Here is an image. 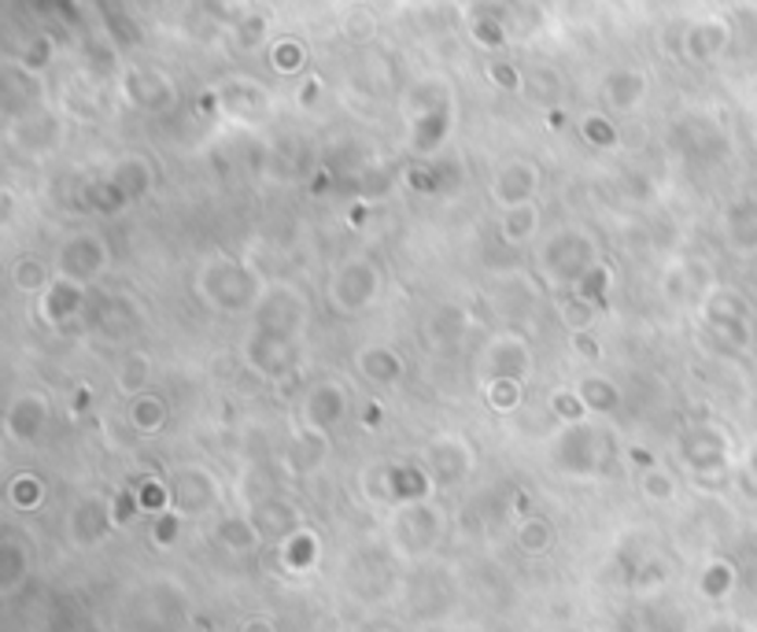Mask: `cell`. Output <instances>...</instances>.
I'll use <instances>...</instances> for the list:
<instances>
[{"label": "cell", "instance_id": "cell-19", "mask_svg": "<svg viewBox=\"0 0 757 632\" xmlns=\"http://www.w3.org/2000/svg\"><path fill=\"white\" fill-rule=\"evenodd\" d=\"M274 63H277V71L293 74V71L303 63V45H300V41H282V45L274 49Z\"/></svg>", "mask_w": 757, "mask_h": 632}, {"label": "cell", "instance_id": "cell-14", "mask_svg": "<svg viewBox=\"0 0 757 632\" xmlns=\"http://www.w3.org/2000/svg\"><path fill=\"white\" fill-rule=\"evenodd\" d=\"M492 407L495 411H513L518 407V399H521V388H518V381H507V377H499L492 385Z\"/></svg>", "mask_w": 757, "mask_h": 632}, {"label": "cell", "instance_id": "cell-1", "mask_svg": "<svg viewBox=\"0 0 757 632\" xmlns=\"http://www.w3.org/2000/svg\"><path fill=\"white\" fill-rule=\"evenodd\" d=\"M100 263H104V248H100L97 240H89V237L71 240V245L63 248V256H60L63 274H67V282H74V285L97 274Z\"/></svg>", "mask_w": 757, "mask_h": 632}, {"label": "cell", "instance_id": "cell-18", "mask_svg": "<svg viewBox=\"0 0 757 632\" xmlns=\"http://www.w3.org/2000/svg\"><path fill=\"white\" fill-rule=\"evenodd\" d=\"M285 559H288V566H307V562H311L314 559V536L311 533H296L285 547Z\"/></svg>", "mask_w": 757, "mask_h": 632}, {"label": "cell", "instance_id": "cell-25", "mask_svg": "<svg viewBox=\"0 0 757 632\" xmlns=\"http://www.w3.org/2000/svg\"><path fill=\"white\" fill-rule=\"evenodd\" d=\"M488 78H492V86H499V89H521V78H518V71L510 67V63H492L488 67Z\"/></svg>", "mask_w": 757, "mask_h": 632}, {"label": "cell", "instance_id": "cell-10", "mask_svg": "<svg viewBox=\"0 0 757 632\" xmlns=\"http://www.w3.org/2000/svg\"><path fill=\"white\" fill-rule=\"evenodd\" d=\"M163 418H166V411H163V404H159L156 396H141L134 404V425L141 433H156L159 425H163Z\"/></svg>", "mask_w": 757, "mask_h": 632}, {"label": "cell", "instance_id": "cell-30", "mask_svg": "<svg viewBox=\"0 0 757 632\" xmlns=\"http://www.w3.org/2000/svg\"><path fill=\"white\" fill-rule=\"evenodd\" d=\"M49 45H52L49 37H41V41L34 45L37 52H26V67H41V63L49 60Z\"/></svg>", "mask_w": 757, "mask_h": 632}, {"label": "cell", "instance_id": "cell-28", "mask_svg": "<svg viewBox=\"0 0 757 632\" xmlns=\"http://www.w3.org/2000/svg\"><path fill=\"white\" fill-rule=\"evenodd\" d=\"M643 488H647V496H654V499H669L672 496V481L661 478V473H654V470H650V478L643 481Z\"/></svg>", "mask_w": 757, "mask_h": 632}, {"label": "cell", "instance_id": "cell-32", "mask_svg": "<svg viewBox=\"0 0 757 632\" xmlns=\"http://www.w3.org/2000/svg\"><path fill=\"white\" fill-rule=\"evenodd\" d=\"M632 459L640 462V467H647V470H654V455L650 451H643V448H632Z\"/></svg>", "mask_w": 757, "mask_h": 632}, {"label": "cell", "instance_id": "cell-20", "mask_svg": "<svg viewBox=\"0 0 757 632\" xmlns=\"http://www.w3.org/2000/svg\"><path fill=\"white\" fill-rule=\"evenodd\" d=\"M219 536H222V541H229V544H237V547L256 544V529H251L248 522H237V518H229V522H222Z\"/></svg>", "mask_w": 757, "mask_h": 632}, {"label": "cell", "instance_id": "cell-12", "mask_svg": "<svg viewBox=\"0 0 757 632\" xmlns=\"http://www.w3.org/2000/svg\"><path fill=\"white\" fill-rule=\"evenodd\" d=\"M532 230H536V208L532 203H521V208H510L507 215V226H502V234H507L510 240H525Z\"/></svg>", "mask_w": 757, "mask_h": 632}, {"label": "cell", "instance_id": "cell-15", "mask_svg": "<svg viewBox=\"0 0 757 632\" xmlns=\"http://www.w3.org/2000/svg\"><path fill=\"white\" fill-rule=\"evenodd\" d=\"M137 504H141V510H152V515H159L166 504H171V496H166V488L159 485L156 478L141 481V492H137Z\"/></svg>", "mask_w": 757, "mask_h": 632}, {"label": "cell", "instance_id": "cell-8", "mask_svg": "<svg viewBox=\"0 0 757 632\" xmlns=\"http://www.w3.org/2000/svg\"><path fill=\"white\" fill-rule=\"evenodd\" d=\"M362 374H367L370 381H381V385H392V381L404 374V367H399V359L392 356V351L373 348L362 356Z\"/></svg>", "mask_w": 757, "mask_h": 632}, {"label": "cell", "instance_id": "cell-27", "mask_svg": "<svg viewBox=\"0 0 757 632\" xmlns=\"http://www.w3.org/2000/svg\"><path fill=\"white\" fill-rule=\"evenodd\" d=\"M137 510H141V504H137V496L134 492H119V499H115V522H129V518L137 515Z\"/></svg>", "mask_w": 757, "mask_h": 632}, {"label": "cell", "instance_id": "cell-13", "mask_svg": "<svg viewBox=\"0 0 757 632\" xmlns=\"http://www.w3.org/2000/svg\"><path fill=\"white\" fill-rule=\"evenodd\" d=\"M41 496H45V488H41V481H37V478H18L12 485V504L18 510L37 507V504H41Z\"/></svg>", "mask_w": 757, "mask_h": 632}, {"label": "cell", "instance_id": "cell-11", "mask_svg": "<svg viewBox=\"0 0 757 632\" xmlns=\"http://www.w3.org/2000/svg\"><path fill=\"white\" fill-rule=\"evenodd\" d=\"M610 97H613V104H621L624 111L635 108V100L643 97V78L640 74H617L610 82Z\"/></svg>", "mask_w": 757, "mask_h": 632}, {"label": "cell", "instance_id": "cell-3", "mask_svg": "<svg viewBox=\"0 0 757 632\" xmlns=\"http://www.w3.org/2000/svg\"><path fill=\"white\" fill-rule=\"evenodd\" d=\"M532 189H536V171L525 163H510L507 171H502L499 185H495V193H499L502 203H510V208H521V203H529Z\"/></svg>", "mask_w": 757, "mask_h": 632}, {"label": "cell", "instance_id": "cell-26", "mask_svg": "<svg viewBox=\"0 0 757 632\" xmlns=\"http://www.w3.org/2000/svg\"><path fill=\"white\" fill-rule=\"evenodd\" d=\"M137 370H148V359H145V356H134V359L126 362V377L119 381V385H123L126 393H134V388H141L145 374H137Z\"/></svg>", "mask_w": 757, "mask_h": 632}, {"label": "cell", "instance_id": "cell-6", "mask_svg": "<svg viewBox=\"0 0 757 632\" xmlns=\"http://www.w3.org/2000/svg\"><path fill=\"white\" fill-rule=\"evenodd\" d=\"M86 303V293H82V285L74 282H55L52 293L45 296V314L55 322V319H67V314H74Z\"/></svg>", "mask_w": 757, "mask_h": 632}, {"label": "cell", "instance_id": "cell-5", "mask_svg": "<svg viewBox=\"0 0 757 632\" xmlns=\"http://www.w3.org/2000/svg\"><path fill=\"white\" fill-rule=\"evenodd\" d=\"M307 414H311V422L318 425V430H330L336 418L344 414L340 388H336V385H318L311 393V404H307Z\"/></svg>", "mask_w": 757, "mask_h": 632}, {"label": "cell", "instance_id": "cell-22", "mask_svg": "<svg viewBox=\"0 0 757 632\" xmlns=\"http://www.w3.org/2000/svg\"><path fill=\"white\" fill-rule=\"evenodd\" d=\"M584 134H587V141H592V145H599V148H610V145L617 141L613 126L606 123V119H599V115H595V119H587V123H584Z\"/></svg>", "mask_w": 757, "mask_h": 632}, {"label": "cell", "instance_id": "cell-4", "mask_svg": "<svg viewBox=\"0 0 757 632\" xmlns=\"http://www.w3.org/2000/svg\"><path fill=\"white\" fill-rule=\"evenodd\" d=\"M41 422H45V399L41 396H23L12 407V414H8V430H12V436H18V441L37 436Z\"/></svg>", "mask_w": 757, "mask_h": 632}, {"label": "cell", "instance_id": "cell-24", "mask_svg": "<svg viewBox=\"0 0 757 632\" xmlns=\"http://www.w3.org/2000/svg\"><path fill=\"white\" fill-rule=\"evenodd\" d=\"M15 282H18V289H41V285H45V267L41 263H18L15 267Z\"/></svg>", "mask_w": 757, "mask_h": 632}, {"label": "cell", "instance_id": "cell-16", "mask_svg": "<svg viewBox=\"0 0 757 632\" xmlns=\"http://www.w3.org/2000/svg\"><path fill=\"white\" fill-rule=\"evenodd\" d=\"M521 544H525L529 552H544L550 544V525L544 518H529V522L521 525Z\"/></svg>", "mask_w": 757, "mask_h": 632}, {"label": "cell", "instance_id": "cell-21", "mask_svg": "<svg viewBox=\"0 0 757 632\" xmlns=\"http://www.w3.org/2000/svg\"><path fill=\"white\" fill-rule=\"evenodd\" d=\"M550 407H555L558 414L573 418V422H576V418H584V414H587L584 399L576 396V393H555V396H550Z\"/></svg>", "mask_w": 757, "mask_h": 632}, {"label": "cell", "instance_id": "cell-2", "mask_svg": "<svg viewBox=\"0 0 757 632\" xmlns=\"http://www.w3.org/2000/svg\"><path fill=\"white\" fill-rule=\"evenodd\" d=\"M558 467L587 473L595 470V436L587 430H569L562 436V448H558Z\"/></svg>", "mask_w": 757, "mask_h": 632}, {"label": "cell", "instance_id": "cell-31", "mask_svg": "<svg viewBox=\"0 0 757 632\" xmlns=\"http://www.w3.org/2000/svg\"><path fill=\"white\" fill-rule=\"evenodd\" d=\"M219 111V100H214V92H203L200 97V115H214Z\"/></svg>", "mask_w": 757, "mask_h": 632}, {"label": "cell", "instance_id": "cell-7", "mask_svg": "<svg viewBox=\"0 0 757 632\" xmlns=\"http://www.w3.org/2000/svg\"><path fill=\"white\" fill-rule=\"evenodd\" d=\"M388 492L399 499H422L429 492V481L414 467H392L388 470Z\"/></svg>", "mask_w": 757, "mask_h": 632}, {"label": "cell", "instance_id": "cell-9", "mask_svg": "<svg viewBox=\"0 0 757 632\" xmlns=\"http://www.w3.org/2000/svg\"><path fill=\"white\" fill-rule=\"evenodd\" d=\"M581 399H584L587 411H613V407H617V388L595 377L581 388Z\"/></svg>", "mask_w": 757, "mask_h": 632}, {"label": "cell", "instance_id": "cell-23", "mask_svg": "<svg viewBox=\"0 0 757 632\" xmlns=\"http://www.w3.org/2000/svg\"><path fill=\"white\" fill-rule=\"evenodd\" d=\"M177 533H182V522H177L174 515H159L156 522H152V536H156V544H159V547L174 544V541H177Z\"/></svg>", "mask_w": 757, "mask_h": 632}, {"label": "cell", "instance_id": "cell-29", "mask_svg": "<svg viewBox=\"0 0 757 632\" xmlns=\"http://www.w3.org/2000/svg\"><path fill=\"white\" fill-rule=\"evenodd\" d=\"M573 344H576V351H581V356L599 359V340H595L587 330H576V333H573Z\"/></svg>", "mask_w": 757, "mask_h": 632}, {"label": "cell", "instance_id": "cell-17", "mask_svg": "<svg viewBox=\"0 0 757 632\" xmlns=\"http://www.w3.org/2000/svg\"><path fill=\"white\" fill-rule=\"evenodd\" d=\"M473 37L484 45V49H499V45L507 41L499 18H473Z\"/></svg>", "mask_w": 757, "mask_h": 632}]
</instances>
